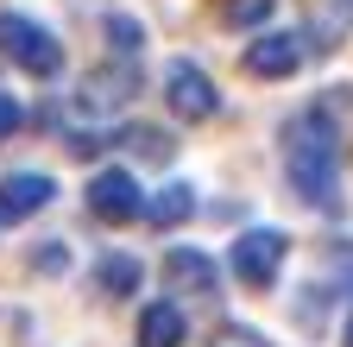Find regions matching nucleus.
Returning <instances> with one entry per match:
<instances>
[{
	"label": "nucleus",
	"instance_id": "1a4fd4ad",
	"mask_svg": "<svg viewBox=\"0 0 353 347\" xmlns=\"http://www.w3.org/2000/svg\"><path fill=\"white\" fill-rule=\"evenodd\" d=\"M296 63H303V45H296L290 32H265V38H252V45H246V70H252V76H272V82H278V76H290Z\"/></svg>",
	"mask_w": 353,
	"mask_h": 347
},
{
	"label": "nucleus",
	"instance_id": "ddd939ff",
	"mask_svg": "<svg viewBox=\"0 0 353 347\" xmlns=\"http://www.w3.org/2000/svg\"><path fill=\"white\" fill-rule=\"evenodd\" d=\"M101 32H108V45L120 51V63H132V57L145 51V26L132 19V13H108V19H101Z\"/></svg>",
	"mask_w": 353,
	"mask_h": 347
},
{
	"label": "nucleus",
	"instance_id": "2eb2a0df",
	"mask_svg": "<svg viewBox=\"0 0 353 347\" xmlns=\"http://www.w3.org/2000/svg\"><path fill=\"white\" fill-rule=\"evenodd\" d=\"M272 7H278V0H221V19H228V26H265Z\"/></svg>",
	"mask_w": 353,
	"mask_h": 347
},
{
	"label": "nucleus",
	"instance_id": "a211bd4d",
	"mask_svg": "<svg viewBox=\"0 0 353 347\" xmlns=\"http://www.w3.org/2000/svg\"><path fill=\"white\" fill-rule=\"evenodd\" d=\"M341 272H347V284H353V246H341Z\"/></svg>",
	"mask_w": 353,
	"mask_h": 347
},
{
	"label": "nucleus",
	"instance_id": "7ed1b4c3",
	"mask_svg": "<svg viewBox=\"0 0 353 347\" xmlns=\"http://www.w3.org/2000/svg\"><path fill=\"white\" fill-rule=\"evenodd\" d=\"M284 252H290V240L278 234V228H246L240 240H234V278L240 284H252V290H272L278 284V272H284Z\"/></svg>",
	"mask_w": 353,
	"mask_h": 347
},
{
	"label": "nucleus",
	"instance_id": "423d86ee",
	"mask_svg": "<svg viewBox=\"0 0 353 347\" xmlns=\"http://www.w3.org/2000/svg\"><path fill=\"white\" fill-rule=\"evenodd\" d=\"M132 95H139V70H132V63H101V70L82 76L76 108H82V114H120Z\"/></svg>",
	"mask_w": 353,
	"mask_h": 347
},
{
	"label": "nucleus",
	"instance_id": "20e7f679",
	"mask_svg": "<svg viewBox=\"0 0 353 347\" xmlns=\"http://www.w3.org/2000/svg\"><path fill=\"white\" fill-rule=\"evenodd\" d=\"M164 101H170V114H176V120H208V114L221 108V89L208 82V70H202V63L170 57V63H164Z\"/></svg>",
	"mask_w": 353,
	"mask_h": 347
},
{
	"label": "nucleus",
	"instance_id": "6e6552de",
	"mask_svg": "<svg viewBox=\"0 0 353 347\" xmlns=\"http://www.w3.org/2000/svg\"><path fill=\"white\" fill-rule=\"evenodd\" d=\"M164 284H170V290H190V297H214L221 272H214L208 252H196V246H170V252H164Z\"/></svg>",
	"mask_w": 353,
	"mask_h": 347
},
{
	"label": "nucleus",
	"instance_id": "9b49d317",
	"mask_svg": "<svg viewBox=\"0 0 353 347\" xmlns=\"http://www.w3.org/2000/svg\"><path fill=\"white\" fill-rule=\"evenodd\" d=\"M139 259H132V252H101V266H95V284L108 290V297H132V290H139Z\"/></svg>",
	"mask_w": 353,
	"mask_h": 347
},
{
	"label": "nucleus",
	"instance_id": "6ab92c4d",
	"mask_svg": "<svg viewBox=\"0 0 353 347\" xmlns=\"http://www.w3.org/2000/svg\"><path fill=\"white\" fill-rule=\"evenodd\" d=\"M347 347H353V316H347Z\"/></svg>",
	"mask_w": 353,
	"mask_h": 347
},
{
	"label": "nucleus",
	"instance_id": "f03ea898",
	"mask_svg": "<svg viewBox=\"0 0 353 347\" xmlns=\"http://www.w3.org/2000/svg\"><path fill=\"white\" fill-rule=\"evenodd\" d=\"M0 51H7L26 76H38V82L63 76V45L38 19H26V13H0Z\"/></svg>",
	"mask_w": 353,
	"mask_h": 347
},
{
	"label": "nucleus",
	"instance_id": "f257e3e1",
	"mask_svg": "<svg viewBox=\"0 0 353 347\" xmlns=\"http://www.w3.org/2000/svg\"><path fill=\"white\" fill-rule=\"evenodd\" d=\"M284 170H290V190L309 208H341V133L328 108H303L284 126Z\"/></svg>",
	"mask_w": 353,
	"mask_h": 347
},
{
	"label": "nucleus",
	"instance_id": "dca6fc26",
	"mask_svg": "<svg viewBox=\"0 0 353 347\" xmlns=\"http://www.w3.org/2000/svg\"><path fill=\"white\" fill-rule=\"evenodd\" d=\"M19 126H26V108H19V101H13L7 89H0V139H13Z\"/></svg>",
	"mask_w": 353,
	"mask_h": 347
},
{
	"label": "nucleus",
	"instance_id": "f8f14e48",
	"mask_svg": "<svg viewBox=\"0 0 353 347\" xmlns=\"http://www.w3.org/2000/svg\"><path fill=\"white\" fill-rule=\"evenodd\" d=\"M145 215H152L158 228H176V221H190V215H196V190H190V184H164V190L145 202Z\"/></svg>",
	"mask_w": 353,
	"mask_h": 347
},
{
	"label": "nucleus",
	"instance_id": "9d476101",
	"mask_svg": "<svg viewBox=\"0 0 353 347\" xmlns=\"http://www.w3.org/2000/svg\"><path fill=\"white\" fill-rule=\"evenodd\" d=\"M183 310L176 303H145L139 310V347H183Z\"/></svg>",
	"mask_w": 353,
	"mask_h": 347
},
{
	"label": "nucleus",
	"instance_id": "f3484780",
	"mask_svg": "<svg viewBox=\"0 0 353 347\" xmlns=\"http://www.w3.org/2000/svg\"><path fill=\"white\" fill-rule=\"evenodd\" d=\"M214 347H272V341L252 335V328H221V335H214Z\"/></svg>",
	"mask_w": 353,
	"mask_h": 347
},
{
	"label": "nucleus",
	"instance_id": "0eeeda50",
	"mask_svg": "<svg viewBox=\"0 0 353 347\" xmlns=\"http://www.w3.org/2000/svg\"><path fill=\"white\" fill-rule=\"evenodd\" d=\"M57 184L44 177V170H13V177H0V221H26V215L51 208Z\"/></svg>",
	"mask_w": 353,
	"mask_h": 347
},
{
	"label": "nucleus",
	"instance_id": "39448f33",
	"mask_svg": "<svg viewBox=\"0 0 353 347\" xmlns=\"http://www.w3.org/2000/svg\"><path fill=\"white\" fill-rule=\"evenodd\" d=\"M145 202H152V196L139 190V177H132V170H95V177H88V215H95V221H108V228L139 221Z\"/></svg>",
	"mask_w": 353,
	"mask_h": 347
},
{
	"label": "nucleus",
	"instance_id": "4468645a",
	"mask_svg": "<svg viewBox=\"0 0 353 347\" xmlns=\"http://www.w3.org/2000/svg\"><path fill=\"white\" fill-rule=\"evenodd\" d=\"M120 146H132V152H139V158H170V139L158 133V126H126V133H120Z\"/></svg>",
	"mask_w": 353,
	"mask_h": 347
}]
</instances>
